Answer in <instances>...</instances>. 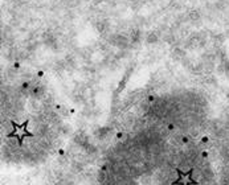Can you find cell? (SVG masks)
<instances>
[{"label":"cell","instance_id":"6da1fadb","mask_svg":"<svg viewBox=\"0 0 229 185\" xmlns=\"http://www.w3.org/2000/svg\"><path fill=\"white\" fill-rule=\"evenodd\" d=\"M107 132H109V128H99L98 131L95 132V136L99 138V139H103L106 135H107Z\"/></svg>","mask_w":229,"mask_h":185}]
</instances>
